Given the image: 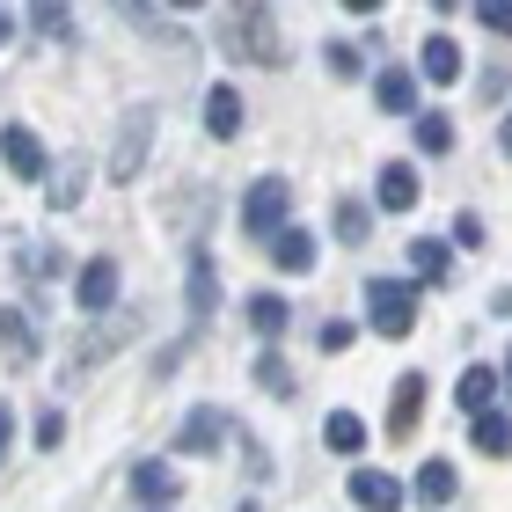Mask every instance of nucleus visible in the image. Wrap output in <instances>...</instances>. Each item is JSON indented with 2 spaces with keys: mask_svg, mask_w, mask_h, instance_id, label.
I'll return each instance as SVG.
<instances>
[{
  "mask_svg": "<svg viewBox=\"0 0 512 512\" xmlns=\"http://www.w3.org/2000/svg\"><path fill=\"white\" fill-rule=\"evenodd\" d=\"M410 271H417V286H439V278L454 271V249H447V242H432V235H425V242H410Z\"/></svg>",
  "mask_w": 512,
  "mask_h": 512,
  "instance_id": "obj_20",
  "label": "nucleus"
},
{
  "mask_svg": "<svg viewBox=\"0 0 512 512\" xmlns=\"http://www.w3.org/2000/svg\"><path fill=\"white\" fill-rule=\"evenodd\" d=\"M286 322H293L286 293H256V300H249V330H256V337H286Z\"/></svg>",
  "mask_w": 512,
  "mask_h": 512,
  "instance_id": "obj_21",
  "label": "nucleus"
},
{
  "mask_svg": "<svg viewBox=\"0 0 512 512\" xmlns=\"http://www.w3.org/2000/svg\"><path fill=\"white\" fill-rule=\"evenodd\" d=\"M491 395H498V366H469V374L454 381V403L469 410V417H483V410H491Z\"/></svg>",
  "mask_w": 512,
  "mask_h": 512,
  "instance_id": "obj_19",
  "label": "nucleus"
},
{
  "mask_svg": "<svg viewBox=\"0 0 512 512\" xmlns=\"http://www.w3.org/2000/svg\"><path fill=\"white\" fill-rule=\"evenodd\" d=\"M22 271H30V278H52V271H66V256H59L52 242H37V249H22Z\"/></svg>",
  "mask_w": 512,
  "mask_h": 512,
  "instance_id": "obj_28",
  "label": "nucleus"
},
{
  "mask_svg": "<svg viewBox=\"0 0 512 512\" xmlns=\"http://www.w3.org/2000/svg\"><path fill=\"white\" fill-rule=\"evenodd\" d=\"M498 388H505V395H512V359H505V374H498Z\"/></svg>",
  "mask_w": 512,
  "mask_h": 512,
  "instance_id": "obj_37",
  "label": "nucleus"
},
{
  "mask_svg": "<svg viewBox=\"0 0 512 512\" xmlns=\"http://www.w3.org/2000/svg\"><path fill=\"white\" fill-rule=\"evenodd\" d=\"M352 337H359V322H322V352H352Z\"/></svg>",
  "mask_w": 512,
  "mask_h": 512,
  "instance_id": "obj_31",
  "label": "nucleus"
},
{
  "mask_svg": "<svg viewBox=\"0 0 512 512\" xmlns=\"http://www.w3.org/2000/svg\"><path fill=\"white\" fill-rule=\"evenodd\" d=\"M483 30H498V37H512V8H498V0H483V8H469Z\"/></svg>",
  "mask_w": 512,
  "mask_h": 512,
  "instance_id": "obj_32",
  "label": "nucleus"
},
{
  "mask_svg": "<svg viewBox=\"0 0 512 512\" xmlns=\"http://www.w3.org/2000/svg\"><path fill=\"white\" fill-rule=\"evenodd\" d=\"M498 154L512 161V110H505V125H498Z\"/></svg>",
  "mask_w": 512,
  "mask_h": 512,
  "instance_id": "obj_35",
  "label": "nucleus"
},
{
  "mask_svg": "<svg viewBox=\"0 0 512 512\" xmlns=\"http://www.w3.org/2000/svg\"><path fill=\"white\" fill-rule=\"evenodd\" d=\"M220 439H227V417L213 403H198L191 417H183V432H176V454H213Z\"/></svg>",
  "mask_w": 512,
  "mask_h": 512,
  "instance_id": "obj_11",
  "label": "nucleus"
},
{
  "mask_svg": "<svg viewBox=\"0 0 512 512\" xmlns=\"http://www.w3.org/2000/svg\"><path fill=\"white\" fill-rule=\"evenodd\" d=\"M417 154H454V118L447 110H417Z\"/></svg>",
  "mask_w": 512,
  "mask_h": 512,
  "instance_id": "obj_22",
  "label": "nucleus"
},
{
  "mask_svg": "<svg viewBox=\"0 0 512 512\" xmlns=\"http://www.w3.org/2000/svg\"><path fill=\"white\" fill-rule=\"evenodd\" d=\"M469 439H476V454H498V461H505V454H512V417H505V410H483Z\"/></svg>",
  "mask_w": 512,
  "mask_h": 512,
  "instance_id": "obj_23",
  "label": "nucleus"
},
{
  "mask_svg": "<svg viewBox=\"0 0 512 512\" xmlns=\"http://www.w3.org/2000/svg\"><path fill=\"white\" fill-rule=\"evenodd\" d=\"M30 22H37L44 37H74V15H66V8H37Z\"/></svg>",
  "mask_w": 512,
  "mask_h": 512,
  "instance_id": "obj_30",
  "label": "nucleus"
},
{
  "mask_svg": "<svg viewBox=\"0 0 512 512\" xmlns=\"http://www.w3.org/2000/svg\"><path fill=\"white\" fill-rule=\"evenodd\" d=\"M183 308H191V315H183V337L169 344V359H161V374H176V359H191V344L205 337V315H213L220 308V264H213V249H191V256H183Z\"/></svg>",
  "mask_w": 512,
  "mask_h": 512,
  "instance_id": "obj_1",
  "label": "nucleus"
},
{
  "mask_svg": "<svg viewBox=\"0 0 512 512\" xmlns=\"http://www.w3.org/2000/svg\"><path fill=\"white\" fill-rule=\"evenodd\" d=\"M15 22H22L15 8H0V44H8V37H15Z\"/></svg>",
  "mask_w": 512,
  "mask_h": 512,
  "instance_id": "obj_36",
  "label": "nucleus"
},
{
  "mask_svg": "<svg viewBox=\"0 0 512 512\" xmlns=\"http://www.w3.org/2000/svg\"><path fill=\"white\" fill-rule=\"evenodd\" d=\"M461 491V476H454V461H425V469H417V483H410V498L417 505H425V512H439V505H447Z\"/></svg>",
  "mask_w": 512,
  "mask_h": 512,
  "instance_id": "obj_15",
  "label": "nucleus"
},
{
  "mask_svg": "<svg viewBox=\"0 0 512 512\" xmlns=\"http://www.w3.org/2000/svg\"><path fill=\"white\" fill-rule=\"evenodd\" d=\"M235 512H264V505H235Z\"/></svg>",
  "mask_w": 512,
  "mask_h": 512,
  "instance_id": "obj_38",
  "label": "nucleus"
},
{
  "mask_svg": "<svg viewBox=\"0 0 512 512\" xmlns=\"http://www.w3.org/2000/svg\"><path fill=\"white\" fill-rule=\"evenodd\" d=\"M147 147H154V110H147V103H132L125 118H118V139H110L103 176H110V183H132L139 169H147Z\"/></svg>",
  "mask_w": 512,
  "mask_h": 512,
  "instance_id": "obj_3",
  "label": "nucleus"
},
{
  "mask_svg": "<svg viewBox=\"0 0 512 512\" xmlns=\"http://www.w3.org/2000/svg\"><path fill=\"white\" fill-rule=\"evenodd\" d=\"M322 66H330L337 81H359V74H366V52H359V44H330V52H322Z\"/></svg>",
  "mask_w": 512,
  "mask_h": 512,
  "instance_id": "obj_27",
  "label": "nucleus"
},
{
  "mask_svg": "<svg viewBox=\"0 0 512 512\" xmlns=\"http://www.w3.org/2000/svg\"><path fill=\"white\" fill-rule=\"evenodd\" d=\"M461 66H469V59H461V44H454L447 30H432L425 44H417V66H410V74H417V81H439V88H454V81H461Z\"/></svg>",
  "mask_w": 512,
  "mask_h": 512,
  "instance_id": "obj_7",
  "label": "nucleus"
},
{
  "mask_svg": "<svg viewBox=\"0 0 512 512\" xmlns=\"http://www.w3.org/2000/svg\"><path fill=\"white\" fill-rule=\"evenodd\" d=\"M74 300L88 315H103L110 300H118V256H88V264L74 271Z\"/></svg>",
  "mask_w": 512,
  "mask_h": 512,
  "instance_id": "obj_8",
  "label": "nucleus"
},
{
  "mask_svg": "<svg viewBox=\"0 0 512 512\" xmlns=\"http://www.w3.org/2000/svg\"><path fill=\"white\" fill-rule=\"evenodd\" d=\"M176 491H183V476H176V469H161V461H139V469H132V498H147V505H176Z\"/></svg>",
  "mask_w": 512,
  "mask_h": 512,
  "instance_id": "obj_17",
  "label": "nucleus"
},
{
  "mask_svg": "<svg viewBox=\"0 0 512 512\" xmlns=\"http://www.w3.org/2000/svg\"><path fill=\"white\" fill-rule=\"evenodd\" d=\"M8 439H15V417H8V403H0V454H8Z\"/></svg>",
  "mask_w": 512,
  "mask_h": 512,
  "instance_id": "obj_34",
  "label": "nucleus"
},
{
  "mask_svg": "<svg viewBox=\"0 0 512 512\" xmlns=\"http://www.w3.org/2000/svg\"><path fill=\"white\" fill-rule=\"evenodd\" d=\"M366 322L381 337H410L417 330V286L410 278H366Z\"/></svg>",
  "mask_w": 512,
  "mask_h": 512,
  "instance_id": "obj_2",
  "label": "nucleus"
},
{
  "mask_svg": "<svg viewBox=\"0 0 512 512\" xmlns=\"http://www.w3.org/2000/svg\"><path fill=\"white\" fill-rule=\"evenodd\" d=\"M483 242H491L483 213H454V249H483Z\"/></svg>",
  "mask_w": 512,
  "mask_h": 512,
  "instance_id": "obj_29",
  "label": "nucleus"
},
{
  "mask_svg": "<svg viewBox=\"0 0 512 512\" xmlns=\"http://www.w3.org/2000/svg\"><path fill=\"white\" fill-rule=\"evenodd\" d=\"M249 374H256V388H271V395H293V366L278 359V352H256V366H249Z\"/></svg>",
  "mask_w": 512,
  "mask_h": 512,
  "instance_id": "obj_26",
  "label": "nucleus"
},
{
  "mask_svg": "<svg viewBox=\"0 0 512 512\" xmlns=\"http://www.w3.org/2000/svg\"><path fill=\"white\" fill-rule=\"evenodd\" d=\"M286 213H293V183L286 176H256L249 191H242V227L256 242H271L278 227H286Z\"/></svg>",
  "mask_w": 512,
  "mask_h": 512,
  "instance_id": "obj_5",
  "label": "nucleus"
},
{
  "mask_svg": "<svg viewBox=\"0 0 512 512\" xmlns=\"http://www.w3.org/2000/svg\"><path fill=\"white\" fill-rule=\"evenodd\" d=\"M227 52L249 66H278V22L271 8H227Z\"/></svg>",
  "mask_w": 512,
  "mask_h": 512,
  "instance_id": "obj_4",
  "label": "nucleus"
},
{
  "mask_svg": "<svg viewBox=\"0 0 512 512\" xmlns=\"http://www.w3.org/2000/svg\"><path fill=\"white\" fill-rule=\"evenodd\" d=\"M271 264L278 271H315V235H308V227H278V235H271Z\"/></svg>",
  "mask_w": 512,
  "mask_h": 512,
  "instance_id": "obj_14",
  "label": "nucleus"
},
{
  "mask_svg": "<svg viewBox=\"0 0 512 512\" xmlns=\"http://www.w3.org/2000/svg\"><path fill=\"white\" fill-rule=\"evenodd\" d=\"M374 205H381V213H410V205H417V169H410V161H388V169L374 176Z\"/></svg>",
  "mask_w": 512,
  "mask_h": 512,
  "instance_id": "obj_13",
  "label": "nucleus"
},
{
  "mask_svg": "<svg viewBox=\"0 0 512 512\" xmlns=\"http://www.w3.org/2000/svg\"><path fill=\"white\" fill-rule=\"evenodd\" d=\"M374 103L388 110V118H417V74L410 66H381L374 74Z\"/></svg>",
  "mask_w": 512,
  "mask_h": 512,
  "instance_id": "obj_10",
  "label": "nucleus"
},
{
  "mask_svg": "<svg viewBox=\"0 0 512 512\" xmlns=\"http://www.w3.org/2000/svg\"><path fill=\"white\" fill-rule=\"evenodd\" d=\"M0 161H8V176H22V183H44V176H52V154H44V139H37L30 125H8V132H0Z\"/></svg>",
  "mask_w": 512,
  "mask_h": 512,
  "instance_id": "obj_6",
  "label": "nucleus"
},
{
  "mask_svg": "<svg viewBox=\"0 0 512 512\" xmlns=\"http://www.w3.org/2000/svg\"><path fill=\"white\" fill-rule=\"evenodd\" d=\"M403 483H395L388 469H352V505L359 512H403Z\"/></svg>",
  "mask_w": 512,
  "mask_h": 512,
  "instance_id": "obj_9",
  "label": "nucleus"
},
{
  "mask_svg": "<svg viewBox=\"0 0 512 512\" xmlns=\"http://www.w3.org/2000/svg\"><path fill=\"white\" fill-rule=\"evenodd\" d=\"M205 132H213V139H235L242 132V96H235V88H205Z\"/></svg>",
  "mask_w": 512,
  "mask_h": 512,
  "instance_id": "obj_16",
  "label": "nucleus"
},
{
  "mask_svg": "<svg viewBox=\"0 0 512 512\" xmlns=\"http://www.w3.org/2000/svg\"><path fill=\"white\" fill-rule=\"evenodd\" d=\"M59 432H66V417L44 410V417H37V447H59Z\"/></svg>",
  "mask_w": 512,
  "mask_h": 512,
  "instance_id": "obj_33",
  "label": "nucleus"
},
{
  "mask_svg": "<svg viewBox=\"0 0 512 512\" xmlns=\"http://www.w3.org/2000/svg\"><path fill=\"white\" fill-rule=\"evenodd\" d=\"M366 235H374V205L344 198V205H337V242H344V249H359Z\"/></svg>",
  "mask_w": 512,
  "mask_h": 512,
  "instance_id": "obj_24",
  "label": "nucleus"
},
{
  "mask_svg": "<svg viewBox=\"0 0 512 512\" xmlns=\"http://www.w3.org/2000/svg\"><path fill=\"white\" fill-rule=\"evenodd\" d=\"M417 417H425V374H403L395 381V403H388V439H410Z\"/></svg>",
  "mask_w": 512,
  "mask_h": 512,
  "instance_id": "obj_12",
  "label": "nucleus"
},
{
  "mask_svg": "<svg viewBox=\"0 0 512 512\" xmlns=\"http://www.w3.org/2000/svg\"><path fill=\"white\" fill-rule=\"evenodd\" d=\"M30 344H37L30 315H22V308H0V352H8V359H30Z\"/></svg>",
  "mask_w": 512,
  "mask_h": 512,
  "instance_id": "obj_25",
  "label": "nucleus"
},
{
  "mask_svg": "<svg viewBox=\"0 0 512 512\" xmlns=\"http://www.w3.org/2000/svg\"><path fill=\"white\" fill-rule=\"evenodd\" d=\"M322 439H330V454H366V417H352V410H330L322 417Z\"/></svg>",
  "mask_w": 512,
  "mask_h": 512,
  "instance_id": "obj_18",
  "label": "nucleus"
}]
</instances>
